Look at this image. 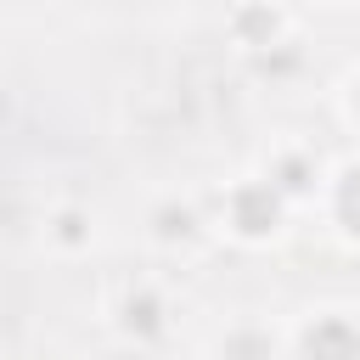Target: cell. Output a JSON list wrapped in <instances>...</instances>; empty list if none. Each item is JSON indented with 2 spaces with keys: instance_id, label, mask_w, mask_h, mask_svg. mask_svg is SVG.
<instances>
[{
  "instance_id": "cell-2",
  "label": "cell",
  "mask_w": 360,
  "mask_h": 360,
  "mask_svg": "<svg viewBox=\"0 0 360 360\" xmlns=\"http://www.w3.org/2000/svg\"><path fill=\"white\" fill-rule=\"evenodd\" d=\"M343 214H349V225L360 231V174H354V180L343 186Z\"/></svg>"
},
{
  "instance_id": "cell-1",
  "label": "cell",
  "mask_w": 360,
  "mask_h": 360,
  "mask_svg": "<svg viewBox=\"0 0 360 360\" xmlns=\"http://www.w3.org/2000/svg\"><path fill=\"white\" fill-rule=\"evenodd\" d=\"M309 354L315 360H354L360 349H354V338H349V326H338V321H326L315 338H309Z\"/></svg>"
}]
</instances>
